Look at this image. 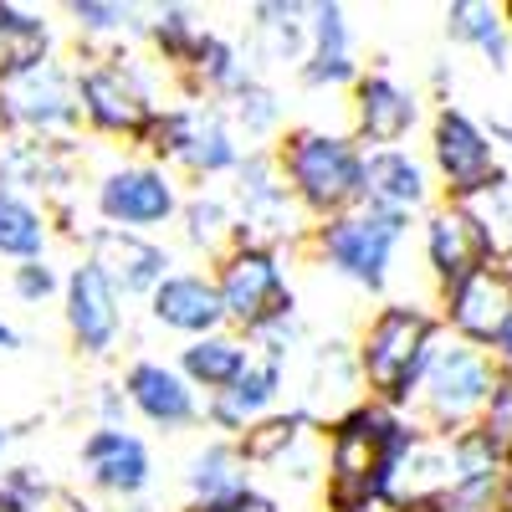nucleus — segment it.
<instances>
[{
	"label": "nucleus",
	"mask_w": 512,
	"mask_h": 512,
	"mask_svg": "<svg viewBox=\"0 0 512 512\" xmlns=\"http://www.w3.org/2000/svg\"><path fill=\"white\" fill-rule=\"evenodd\" d=\"M359 77L364 72L354 67L344 6H313V52L303 62V82L308 88H338V82H359Z\"/></svg>",
	"instance_id": "nucleus-21"
},
{
	"label": "nucleus",
	"mask_w": 512,
	"mask_h": 512,
	"mask_svg": "<svg viewBox=\"0 0 512 512\" xmlns=\"http://www.w3.org/2000/svg\"><path fill=\"white\" fill-rule=\"evenodd\" d=\"M82 118L77 103V77L47 57L36 67L0 72V123L26 139H67L72 123Z\"/></svg>",
	"instance_id": "nucleus-6"
},
{
	"label": "nucleus",
	"mask_w": 512,
	"mask_h": 512,
	"mask_svg": "<svg viewBox=\"0 0 512 512\" xmlns=\"http://www.w3.org/2000/svg\"><path fill=\"white\" fill-rule=\"evenodd\" d=\"M123 395L149 425H164V431H180V425H195L200 420V400H195V384L169 369L159 359H139L128 364L123 374Z\"/></svg>",
	"instance_id": "nucleus-16"
},
{
	"label": "nucleus",
	"mask_w": 512,
	"mask_h": 512,
	"mask_svg": "<svg viewBox=\"0 0 512 512\" xmlns=\"http://www.w3.org/2000/svg\"><path fill=\"white\" fill-rule=\"evenodd\" d=\"M482 436L512 461V374L497 379V390L487 400V415H482Z\"/></svg>",
	"instance_id": "nucleus-38"
},
{
	"label": "nucleus",
	"mask_w": 512,
	"mask_h": 512,
	"mask_svg": "<svg viewBox=\"0 0 512 512\" xmlns=\"http://www.w3.org/2000/svg\"><path fill=\"white\" fill-rule=\"evenodd\" d=\"M82 466H88L93 487L113 492V497H139L154 477L149 466V446L139 436H128L123 425L113 431V425H98V431L82 441Z\"/></svg>",
	"instance_id": "nucleus-19"
},
{
	"label": "nucleus",
	"mask_w": 512,
	"mask_h": 512,
	"mask_svg": "<svg viewBox=\"0 0 512 512\" xmlns=\"http://www.w3.org/2000/svg\"><path fill=\"white\" fill-rule=\"evenodd\" d=\"M185 241L195 251H210L221 262V256L236 246V216L221 195H195L185 200Z\"/></svg>",
	"instance_id": "nucleus-33"
},
{
	"label": "nucleus",
	"mask_w": 512,
	"mask_h": 512,
	"mask_svg": "<svg viewBox=\"0 0 512 512\" xmlns=\"http://www.w3.org/2000/svg\"><path fill=\"white\" fill-rule=\"evenodd\" d=\"M123 405H128L123 390H113V384H103V390H98V415H103V425H113V431H118V420H123Z\"/></svg>",
	"instance_id": "nucleus-41"
},
{
	"label": "nucleus",
	"mask_w": 512,
	"mask_h": 512,
	"mask_svg": "<svg viewBox=\"0 0 512 512\" xmlns=\"http://www.w3.org/2000/svg\"><path fill=\"white\" fill-rule=\"evenodd\" d=\"M297 195L287 190L277 154H246L236 169V246H272L297 231Z\"/></svg>",
	"instance_id": "nucleus-10"
},
{
	"label": "nucleus",
	"mask_w": 512,
	"mask_h": 512,
	"mask_svg": "<svg viewBox=\"0 0 512 512\" xmlns=\"http://www.w3.org/2000/svg\"><path fill=\"white\" fill-rule=\"evenodd\" d=\"M175 210H180V190L154 164H123L98 180V216L118 231L164 226Z\"/></svg>",
	"instance_id": "nucleus-13"
},
{
	"label": "nucleus",
	"mask_w": 512,
	"mask_h": 512,
	"mask_svg": "<svg viewBox=\"0 0 512 512\" xmlns=\"http://www.w3.org/2000/svg\"><path fill=\"white\" fill-rule=\"evenodd\" d=\"M88 246H93V256L88 262L93 267H103V277L128 297V292H159L169 277V251L164 246H154V241H144L139 231H118V226H98L93 236H88Z\"/></svg>",
	"instance_id": "nucleus-15"
},
{
	"label": "nucleus",
	"mask_w": 512,
	"mask_h": 512,
	"mask_svg": "<svg viewBox=\"0 0 512 512\" xmlns=\"http://www.w3.org/2000/svg\"><path fill=\"white\" fill-rule=\"evenodd\" d=\"M57 502H62V512H93V502H82L72 492H57Z\"/></svg>",
	"instance_id": "nucleus-44"
},
{
	"label": "nucleus",
	"mask_w": 512,
	"mask_h": 512,
	"mask_svg": "<svg viewBox=\"0 0 512 512\" xmlns=\"http://www.w3.org/2000/svg\"><path fill=\"white\" fill-rule=\"evenodd\" d=\"M185 487L195 497V507H210V502H231L241 492H251L246 482V456L236 441H210L190 456L185 466Z\"/></svg>",
	"instance_id": "nucleus-23"
},
{
	"label": "nucleus",
	"mask_w": 512,
	"mask_h": 512,
	"mask_svg": "<svg viewBox=\"0 0 512 512\" xmlns=\"http://www.w3.org/2000/svg\"><path fill=\"white\" fill-rule=\"evenodd\" d=\"M16 344H21L16 328H11V323H0V349H16Z\"/></svg>",
	"instance_id": "nucleus-45"
},
{
	"label": "nucleus",
	"mask_w": 512,
	"mask_h": 512,
	"mask_svg": "<svg viewBox=\"0 0 512 512\" xmlns=\"http://www.w3.org/2000/svg\"><path fill=\"white\" fill-rule=\"evenodd\" d=\"M52 52V26L47 16H36L26 6H11L0 0V72H16V67H36L47 62Z\"/></svg>",
	"instance_id": "nucleus-28"
},
{
	"label": "nucleus",
	"mask_w": 512,
	"mask_h": 512,
	"mask_svg": "<svg viewBox=\"0 0 512 512\" xmlns=\"http://www.w3.org/2000/svg\"><path fill=\"white\" fill-rule=\"evenodd\" d=\"M6 441H11V436H6V425H0V451H6Z\"/></svg>",
	"instance_id": "nucleus-47"
},
{
	"label": "nucleus",
	"mask_w": 512,
	"mask_h": 512,
	"mask_svg": "<svg viewBox=\"0 0 512 512\" xmlns=\"http://www.w3.org/2000/svg\"><path fill=\"white\" fill-rule=\"evenodd\" d=\"M77 103L82 118H88L98 134L108 139H139L149 134L154 123V98H149V82L139 77V67L128 57H98L93 67L77 72Z\"/></svg>",
	"instance_id": "nucleus-8"
},
{
	"label": "nucleus",
	"mask_w": 512,
	"mask_h": 512,
	"mask_svg": "<svg viewBox=\"0 0 512 512\" xmlns=\"http://www.w3.org/2000/svg\"><path fill=\"white\" fill-rule=\"evenodd\" d=\"M52 236L47 210H36L21 190L0 185V256H16V262H41Z\"/></svg>",
	"instance_id": "nucleus-26"
},
{
	"label": "nucleus",
	"mask_w": 512,
	"mask_h": 512,
	"mask_svg": "<svg viewBox=\"0 0 512 512\" xmlns=\"http://www.w3.org/2000/svg\"><path fill=\"white\" fill-rule=\"evenodd\" d=\"M425 441V425L405 420L400 410L359 400L338 420H328V512H374L390 507V492L400 482V466Z\"/></svg>",
	"instance_id": "nucleus-1"
},
{
	"label": "nucleus",
	"mask_w": 512,
	"mask_h": 512,
	"mask_svg": "<svg viewBox=\"0 0 512 512\" xmlns=\"http://www.w3.org/2000/svg\"><path fill=\"white\" fill-rule=\"evenodd\" d=\"M497 359L477 344H461V338H446V344H436V359L431 369H425V384H420V420H425V431H436V436H461V431H472V425H482L487 415V400L497 390Z\"/></svg>",
	"instance_id": "nucleus-4"
},
{
	"label": "nucleus",
	"mask_w": 512,
	"mask_h": 512,
	"mask_svg": "<svg viewBox=\"0 0 512 512\" xmlns=\"http://www.w3.org/2000/svg\"><path fill=\"white\" fill-rule=\"evenodd\" d=\"M364 384V369H359V354H349L344 344H323L313 354V400H338V415L354 410V390Z\"/></svg>",
	"instance_id": "nucleus-32"
},
{
	"label": "nucleus",
	"mask_w": 512,
	"mask_h": 512,
	"mask_svg": "<svg viewBox=\"0 0 512 512\" xmlns=\"http://www.w3.org/2000/svg\"><path fill=\"white\" fill-rule=\"evenodd\" d=\"M11 287H16L21 303H47V297L57 292V272H52L47 262H21V267L11 272Z\"/></svg>",
	"instance_id": "nucleus-39"
},
{
	"label": "nucleus",
	"mask_w": 512,
	"mask_h": 512,
	"mask_svg": "<svg viewBox=\"0 0 512 512\" xmlns=\"http://www.w3.org/2000/svg\"><path fill=\"white\" fill-rule=\"evenodd\" d=\"M308 425H313V410H287V415H267V420H256L251 431L236 441L246 466H277L297 451V441L308 436Z\"/></svg>",
	"instance_id": "nucleus-29"
},
{
	"label": "nucleus",
	"mask_w": 512,
	"mask_h": 512,
	"mask_svg": "<svg viewBox=\"0 0 512 512\" xmlns=\"http://www.w3.org/2000/svg\"><path fill=\"white\" fill-rule=\"evenodd\" d=\"M436 344H441V323L431 308H420V303L379 308L359 338V369L369 384V400L405 410L420 395L425 369L436 359Z\"/></svg>",
	"instance_id": "nucleus-2"
},
{
	"label": "nucleus",
	"mask_w": 512,
	"mask_h": 512,
	"mask_svg": "<svg viewBox=\"0 0 512 512\" xmlns=\"http://www.w3.org/2000/svg\"><path fill=\"white\" fill-rule=\"evenodd\" d=\"M149 308H154V323L175 328V333H190V344L221 333V323H231L216 277H205V272H175L149 297Z\"/></svg>",
	"instance_id": "nucleus-18"
},
{
	"label": "nucleus",
	"mask_w": 512,
	"mask_h": 512,
	"mask_svg": "<svg viewBox=\"0 0 512 512\" xmlns=\"http://www.w3.org/2000/svg\"><path fill=\"white\" fill-rule=\"evenodd\" d=\"M190 512H277V502L267 497V492H241V497H231V502H210V507H190Z\"/></svg>",
	"instance_id": "nucleus-40"
},
{
	"label": "nucleus",
	"mask_w": 512,
	"mask_h": 512,
	"mask_svg": "<svg viewBox=\"0 0 512 512\" xmlns=\"http://www.w3.org/2000/svg\"><path fill=\"white\" fill-rule=\"evenodd\" d=\"M190 175H226V169H241V144L231 134V123L216 113V108H200L195 118V139L180 159Z\"/></svg>",
	"instance_id": "nucleus-30"
},
{
	"label": "nucleus",
	"mask_w": 512,
	"mask_h": 512,
	"mask_svg": "<svg viewBox=\"0 0 512 512\" xmlns=\"http://www.w3.org/2000/svg\"><path fill=\"white\" fill-rule=\"evenodd\" d=\"M507 26H512V6H507Z\"/></svg>",
	"instance_id": "nucleus-48"
},
{
	"label": "nucleus",
	"mask_w": 512,
	"mask_h": 512,
	"mask_svg": "<svg viewBox=\"0 0 512 512\" xmlns=\"http://www.w3.org/2000/svg\"><path fill=\"white\" fill-rule=\"evenodd\" d=\"M405 231H410L405 210L364 200V205L344 210V216L323 221L313 231V246H318V256L338 277H349L364 292H384V282H390V262H395V246L405 241Z\"/></svg>",
	"instance_id": "nucleus-5"
},
{
	"label": "nucleus",
	"mask_w": 512,
	"mask_h": 512,
	"mask_svg": "<svg viewBox=\"0 0 512 512\" xmlns=\"http://www.w3.org/2000/svg\"><path fill=\"white\" fill-rule=\"evenodd\" d=\"M420 123V103L415 93H405L395 77L384 72H364L354 82V134L374 149H395L410 128Z\"/></svg>",
	"instance_id": "nucleus-17"
},
{
	"label": "nucleus",
	"mask_w": 512,
	"mask_h": 512,
	"mask_svg": "<svg viewBox=\"0 0 512 512\" xmlns=\"http://www.w3.org/2000/svg\"><path fill=\"white\" fill-rule=\"evenodd\" d=\"M446 297V323L461 344H477L492 354V344L502 338V328L512 323V262H492L482 272H472L466 282H456Z\"/></svg>",
	"instance_id": "nucleus-12"
},
{
	"label": "nucleus",
	"mask_w": 512,
	"mask_h": 512,
	"mask_svg": "<svg viewBox=\"0 0 512 512\" xmlns=\"http://www.w3.org/2000/svg\"><path fill=\"white\" fill-rule=\"evenodd\" d=\"M492 359H497V369H502V374H512V323L502 328V338L492 344Z\"/></svg>",
	"instance_id": "nucleus-42"
},
{
	"label": "nucleus",
	"mask_w": 512,
	"mask_h": 512,
	"mask_svg": "<svg viewBox=\"0 0 512 512\" xmlns=\"http://www.w3.org/2000/svg\"><path fill=\"white\" fill-rule=\"evenodd\" d=\"M216 287H221V303L226 318L236 328H246L251 338L292 318V287L282 277V256L272 246H231L221 262H216Z\"/></svg>",
	"instance_id": "nucleus-7"
},
{
	"label": "nucleus",
	"mask_w": 512,
	"mask_h": 512,
	"mask_svg": "<svg viewBox=\"0 0 512 512\" xmlns=\"http://www.w3.org/2000/svg\"><path fill=\"white\" fill-rule=\"evenodd\" d=\"M502 512H512V466H507V482H502Z\"/></svg>",
	"instance_id": "nucleus-46"
},
{
	"label": "nucleus",
	"mask_w": 512,
	"mask_h": 512,
	"mask_svg": "<svg viewBox=\"0 0 512 512\" xmlns=\"http://www.w3.org/2000/svg\"><path fill=\"white\" fill-rule=\"evenodd\" d=\"M446 36L461 47H477L492 67H507V6H477V0H461L446 6Z\"/></svg>",
	"instance_id": "nucleus-25"
},
{
	"label": "nucleus",
	"mask_w": 512,
	"mask_h": 512,
	"mask_svg": "<svg viewBox=\"0 0 512 512\" xmlns=\"http://www.w3.org/2000/svg\"><path fill=\"white\" fill-rule=\"evenodd\" d=\"M139 512H149V507H139Z\"/></svg>",
	"instance_id": "nucleus-49"
},
{
	"label": "nucleus",
	"mask_w": 512,
	"mask_h": 512,
	"mask_svg": "<svg viewBox=\"0 0 512 512\" xmlns=\"http://www.w3.org/2000/svg\"><path fill=\"white\" fill-rule=\"evenodd\" d=\"M62 297H67V333H72V344L88 359L113 354L118 333H123V292L103 277V267H93V262L72 267V277L62 282Z\"/></svg>",
	"instance_id": "nucleus-14"
},
{
	"label": "nucleus",
	"mask_w": 512,
	"mask_h": 512,
	"mask_svg": "<svg viewBox=\"0 0 512 512\" xmlns=\"http://www.w3.org/2000/svg\"><path fill=\"white\" fill-rule=\"evenodd\" d=\"M425 169L405 149H369L364 159V200L390 205V210H420L425 205Z\"/></svg>",
	"instance_id": "nucleus-22"
},
{
	"label": "nucleus",
	"mask_w": 512,
	"mask_h": 512,
	"mask_svg": "<svg viewBox=\"0 0 512 512\" xmlns=\"http://www.w3.org/2000/svg\"><path fill=\"white\" fill-rule=\"evenodd\" d=\"M195 118H200V108H159L154 123H149V134H144V149L154 159H175L180 164L190 139H195Z\"/></svg>",
	"instance_id": "nucleus-34"
},
{
	"label": "nucleus",
	"mask_w": 512,
	"mask_h": 512,
	"mask_svg": "<svg viewBox=\"0 0 512 512\" xmlns=\"http://www.w3.org/2000/svg\"><path fill=\"white\" fill-rule=\"evenodd\" d=\"M47 497H52V487L36 466H16L11 477H0V512H36Z\"/></svg>",
	"instance_id": "nucleus-37"
},
{
	"label": "nucleus",
	"mask_w": 512,
	"mask_h": 512,
	"mask_svg": "<svg viewBox=\"0 0 512 512\" xmlns=\"http://www.w3.org/2000/svg\"><path fill=\"white\" fill-rule=\"evenodd\" d=\"M256 31H262V47L272 62H308L313 52V6H282V0H267V6H251Z\"/></svg>",
	"instance_id": "nucleus-27"
},
{
	"label": "nucleus",
	"mask_w": 512,
	"mask_h": 512,
	"mask_svg": "<svg viewBox=\"0 0 512 512\" xmlns=\"http://www.w3.org/2000/svg\"><path fill=\"white\" fill-rule=\"evenodd\" d=\"M277 390H282V364L251 359V369L231 384L226 395H210L205 415H210V425H221V431H241L246 436L256 420H267V405L277 400Z\"/></svg>",
	"instance_id": "nucleus-20"
},
{
	"label": "nucleus",
	"mask_w": 512,
	"mask_h": 512,
	"mask_svg": "<svg viewBox=\"0 0 512 512\" xmlns=\"http://www.w3.org/2000/svg\"><path fill=\"white\" fill-rule=\"evenodd\" d=\"M364 149L328 128H292L277 139V169L297 205L318 221H333L344 210L364 205Z\"/></svg>",
	"instance_id": "nucleus-3"
},
{
	"label": "nucleus",
	"mask_w": 512,
	"mask_h": 512,
	"mask_svg": "<svg viewBox=\"0 0 512 512\" xmlns=\"http://www.w3.org/2000/svg\"><path fill=\"white\" fill-rule=\"evenodd\" d=\"M492 139L512 149V118H492Z\"/></svg>",
	"instance_id": "nucleus-43"
},
{
	"label": "nucleus",
	"mask_w": 512,
	"mask_h": 512,
	"mask_svg": "<svg viewBox=\"0 0 512 512\" xmlns=\"http://www.w3.org/2000/svg\"><path fill=\"white\" fill-rule=\"evenodd\" d=\"M144 31H149V41L159 47V57H164L169 67H180V72L195 62L200 41H205V26L195 21L190 6H159V11L144 21Z\"/></svg>",
	"instance_id": "nucleus-31"
},
{
	"label": "nucleus",
	"mask_w": 512,
	"mask_h": 512,
	"mask_svg": "<svg viewBox=\"0 0 512 512\" xmlns=\"http://www.w3.org/2000/svg\"><path fill=\"white\" fill-rule=\"evenodd\" d=\"M231 118L246 128L251 139H267L277 134V123H282V103L272 88H262V82H246V88L231 98Z\"/></svg>",
	"instance_id": "nucleus-35"
},
{
	"label": "nucleus",
	"mask_w": 512,
	"mask_h": 512,
	"mask_svg": "<svg viewBox=\"0 0 512 512\" xmlns=\"http://www.w3.org/2000/svg\"><path fill=\"white\" fill-rule=\"evenodd\" d=\"M425 262H431L441 292H451L456 282H466L472 272L497 262V231L477 205H441L425 221Z\"/></svg>",
	"instance_id": "nucleus-11"
},
{
	"label": "nucleus",
	"mask_w": 512,
	"mask_h": 512,
	"mask_svg": "<svg viewBox=\"0 0 512 512\" xmlns=\"http://www.w3.org/2000/svg\"><path fill=\"white\" fill-rule=\"evenodd\" d=\"M67 16L77 21L82 36H118V31H144L139 16L128 6H113V0H72Z\"/></svg>",
	"instance_id": "nucleus-36"
},
{
	"label": "nucleus",
	"mask_w": 512,
	"mask_h": 512,
	"mask_svg": "<svg viewBox=\"0 0 512 512\" xmlns=\"http://www.w3.org/2000/svg\"><path fill=\"white\" fill-rule=\"evenodd\" d=\"M246 369H251V354H246L241 338H231V333L195 338V344L180 354V374L190 384H200V390H210V395H226Z\"/></svg>",
	"instance_id": "nucleus-24"
},
{
	"label": "nucleus",
	"mask_w": 512,
	"mask_h": 512,
	"mask_svg": "<svg viewBox=\"0 0 512 512\" xmlns=\"http://www.w3.org/2000/svg\"><path fill=\"white\" fill-rule=\"evenodd\" d=\"M431 154H436V169H441V180H446L451 205H477V200H487L507 180L502 169H497L492 134H487L477 118H466L461 108H441L436 113Z\"/></svg>",
	"instance_id": "nucleus-9"
}]
</instances>
